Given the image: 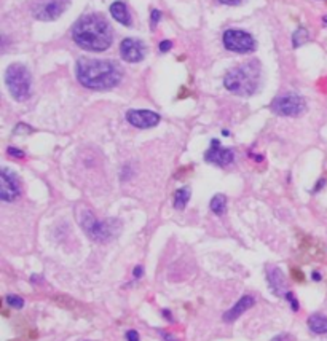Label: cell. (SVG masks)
<instances>
[{
  "instance_id": "cell-4",
  "label": "cell",
  "mask_w": 327,
  "mask_h": 341,
  "mask_svg": "<svg viewBox=\"0 0 327 341\" xmlns=\"http://www.w3.org/2000/svg\"><path fill=\"white\" fill-rule=\"evenodd\" d=\"M5 83L16 101L23 102L30 96L32 80H30V72L27 70L26 65L19 62L10 65L5 73Z\"/></svg>"
},
{
  "instance_id": "cell-15",
  "label": "cell",
  "mask_w": 327,
  "mask_h": 341,
  "mask_svg": "<svg viewBox=\"0 0 327 341\" xmlns=\"http://www.w3.org/2000/svg\"><path fill=\"white\" fill-rule=\"evenodd\" d=\"M111 15L114 16L115 21H118L120 24H123V26L133 24V19H131V15L123 2H114L111 5Z\"/></svg>"
},
{
  "instance_id": "cell-25",
  "label": "cell",
  "mask_w": 327,
  "mask_h": 341,
  "mask_svg": "<svg viewBox=\"0 0 327 341\" xmlns=\"http://www.w3.org/2000/svg\"><path fill=\"white\" fill-rule=\"evenodd\" d=\"M221 4L224 5H232V7H236V5H241L243 2H246V0H219Z\"/></svg>"
},
{
  "instance_id": "cell-21",
  "label": "cell",
  "mask_w": 327,
  "mask_h": 341,
  "mask_svg": "<svg viewBox=\"0 0 327 341\" xmlns=\"http://www.w3.org/2000/svg\"><path fill=\"white\" fill-rule=\"evenodd\" d=\"M160 18H161V13L158 12V10H154V12H152V16H150V24H152V29H154V27L158 24Z\"/></svg>"
},
{
  "instance_id": "cell-17",
  "label": "cell",
  "mask_w": 327,
  "mask_h": 341,
  "mask_svg": "<svg viewBox=\"0 0 327 341\" xmlns=\"http://www.w3.org/2000/svg\"><path fill=\"white\" fill-rule=\"evenodd\" d=\"M211 211L217 215H224L227 212V196L225 195H215L211 200Z\"/></svg>"
},
{
  "instance_id": "cell-11",
  "label": "cell",
  "mask_w": 327,
  "mask_h": 341,
  "mask_svg": "<svg viewBox=\"0 0 327 341\" xmlns=\"http://www.w3.org/2000/svg\"><path fill=\"white\" fill-rule=\"evenodd\" d=\"M204 160L208 163H212V164H217V166L224 168V166H228V164L233 163L235 151L230 148H224L221 145V142L214 139L211 142V147L204 153Z\"/></svg>"
},
{
  "instance_id": "cell-9",
  "label": "cell",
  "mask_w": 327,
  "mask_h": 341,
  "mask_svg": "<svg viewBox=\"0 0 327 341\" xmlns=\"http://www.w3.org/2000/svg\"><path fill=\"white\" fill-rule=\"evenodd\" d=\"M19 193L21 188L15 172L7 168H2V172H0V198H2V201L12 203L19 196Z\"/></svg>"
},
{
  "instance_id": "cell-28",
  "label": "cell",
  "mask_w": 327,
  "mask_h": 341,
  "mask_svg": "<svg viewBox=\"0 0 327 341\" xmlns=\"http://www.w3.org/2000/svg\"><path fill=\"white\" fill-rule=\"evenodd\" d=\"M271 341H287V336L286 335H281V336H276V338H273Z\"/></svg>"
},
{
  "instance_id": "cell-23",
  "label": "cell",
  "mask_w": 327,
  "mask_h": 341,
  "mask_svg": "<svg viewBox=\"0 0 327 341\" xmlns=\"http://www.w3.org/2000/svg\"><path fill=\"white\" fill-rule=\"evenodd\" d=\"M8 155L16 157V158H24V151H21V150H18L15 147H10L8 148Z\"/></svg>"
},
{
  "instance_id": "cell-6",
  "label": "cell",
  "mask_w": 327,
  "mask_h": 341,
  "mask_svg": "<svg viewBox=\"0 0 327 341\" xmlns=\"http://www.w3.org/2000/svg\"><path fill=\"white\" fill-rule=\"evenodd\" d=\"M305 108H307L305 99L296 93L282 94L276 97L273 104H271V110L282 117H299L305 112Z\"/></svg>"
},
{
  "instance_id": "cell-18",
  "label": "cell",
  "mask_w": 327,
  "mask_h": 341,
  "mask_svg": "<svg viewBox=\"0 0 327 341\" xmlns=\"http://www.w3.org/2000/svg\"><path fill=\"white\" fill-rule=\"evenodd\" d=\"M189 200H190V190L187 188V186L179 188L176 192V196H174V207L179 209V211H182V209L187 206Z\"/></svg>"
},
{
  "instance_id": "cell-30",
  "label": "cell",
  "mask_w": 327,
  "mask_h": 341,
  "mask_svg": "<svg viewBox=\"0 0 327 341\" xmlns=\"http://www.w3.org/2000/svg\"><path fill=\"white\" fill-rule=\"evenodd\" d=\"M324 24H327V16H324Z\"/></svg>"
},
{
  "instance_id": "cell-2",
  "label": "cell",
  "mask_w": 327,
  "mask_h": 341,
  "mask_svg": "<svg viewBox=\"0 0 327 341\" xmlns=\"http://www.w3.org/2000/svg\"><path fill=\"white\" fill-rule=\"evenodd\" d=\"M112 27L97 13L82 16L72 29V39L79 47L88 51H104L112 45Z\"/></svg>"
},
{
  "instance_id": "cell-24",
  "label": "cell",
  "mask_w": 327,
  "mask_h": 341,
  "mask_svg": "<svg viewBox=\"0 0 327 341\" xmlns=\"http://www.w3.org/2000/svg\"><path fill=\"white\" fill-rule=\"evenodd\" d=\"M172 48V43L169 42V40H163L161 43H160V51L161 53H166V51H169Z\"/></svg>"
},
{
  "instance_id": "cell-14",
  "label": "cell",
  "mask_w": 327,
  "mask_h": 341,
  "mask_svg": "<svg viewBox=\"0 0 327 341\" xmlns=\"http://www.w3.org/2000/svg\"><path fill=\"white\" fill-rule=\"evenodd\" d=\"M267 279H268V284H270L271 290H273L276 295L286 296V293L289 292L287 290V281H286L284 274H282V271L279 268H271L268 271Z\"/></svg>"
},
{
  "instance_id": "cell-10",
  "label": "cell",
  "mask_w": 327,
  "mask_h": 341,
  "mask_svg": "<svg viewBox=\"0 0 327 341\" xmlns=\"http://www.w3.org/2000/svg\"><path fill=\"white\" fill-rule=\"evenodd\" d=\"M126 122L129 125H133L134 128L139 129H149L154 128L160 123V115L157 112H152V110H139V108H133L126 112Z\"/></svg>"
},
{
  "instance_id": "cell-22",
  "label": "cell",
  "mask_w": 327,
  "mask_h": 341,
  "mask_svg": "<svg viewBox=\"0 0 327 341\" xmlns=\"http://www.w3.org/2000/svg\"><path fill=\"white\" fill-rule=\"evenodd\" d=\"M286 298L289 300L292 310H294V311H297V310H299V303H297V298H296V296H294L290 292H287V293H286Z\"/></svg>"
},
{
  "instance_id": "cell-1",
  "label": "cell",
  "mask_w": 327,
  "mask_h": 341,
  "mask_svg": "<svg viewBox=\"0 0 327 341\" xmlns=\"http://www.w3.org/2000/svg\"><path fill=\"white\" fill-rule=\"evenodd\" d=\"M79 82L94 91H105L115 88L122 80L123 72L120 65L107 59H88L82 58L75 67Z\"/></svg>"
},
{
  "instance_id": "cell-20",
  "label": "cell",
  "mask_w": 327,
  "mask_h": 341,
  "mask_svg": "<svg viewBox=\"0 0 327 341\" xmlns=\"http://www.w3.org/2000/svg\"><path fill=\"white\" fill-rule=\"evenodd\" d=\"M5 300H7V303L10 306L15 308V310H21V308L24 306V300L21 298V296H18V295H8Z\"/></svg>"
},
{
  "instance_id": "cell-29",
  "label": "cell",
  "mask_w": 327,
  "mask_h": 341,
  "mask_svg": "<svg viewBox=\"0 0 327 341\" xmlns=\"http://www.w3.org/2000/svg\"><path fill=\"white\" fill-rule=\"evenodd\" d=\"M313 279L314 281H321V274L319 273H313Z\"/></svg>"
},
{
  "instance_id": "cell-26",
  "label": "cell",
  "mask_w": 327,
  "mask_h": 341,
  "mask_svg": "<svg viewBox=\"0 0 327 341\" xmlns=\"http://www.w3.org/2000/svg\"><path fill=\"white\" fill-rule=\"evenodd\" d=\"M126 339L128 341H139V335L136 330H129V332L126 333Z\"/></svg>"
},
{
  "instance_id": "cell-5",
  "label": "cell",
  "mask_w": 327,
  "mask_h": 341,
  "mask_svg": "<svg viewBox=\"0 0 327 341\" xmlns=\"http://www.w3.org/2000/svg\"><path fill=\"white\" fill-rule=\"evenodd\" d=\"M112 223L114 222H99L90 211H83L80 214L82 228L93 241H96V243H105V241L114 238L115 228Z\"/></svg>"
},
{
  "instance_id": "cell-27",
  "label": "cell",
  "mask_w": 327,
  "mask_h": 341,
  "mask_svg": "<svg viewBox=\"0 0 327 341\" xmlns=\"http://www.w3.org/2000/svg\"><path fill=\"white\" fill-rule=\"evenodd\" d=\"M142 273H144V270H142V268H140V267H136V268H134V278H136V279H139L140 276H142Z\"/></svg>"
},
{
  "instance_id": "cell-8",
  "label": "cell",
  "mask_w": 327,
  "mask_h": 341,
  "mask_svg": "<svg viewBox=\"0 0 327 341\" xmlns=\"http://www.w3.org/2000/svg\"><path fill=\"white\" fill-rule=\"evenodd\" d=\"M69 2L70 0H37L32 7V13L35 19L54 21L65 12Z\"/></svg>"
},
{
  "instance_id": "cell-7",
  "label": "cell",
  "mask_w": 327,
  "mask_h": 341,
  "mask_svg": "<svg viewBox=\"0 0 327 341\" xmlns=\"http://www.w3.org/2000/svg\"><path fill=\"white\" fill-rule=\"evenodd\" d=\"M224 47L233 53H252L256 50L254 37L239 29H228L224 34Z\"/></svg>"
},
{
  "instance_id": "cell-16",
  "label": "cell",
  "mask_w": 327,
  "mask_h": 341,
  "mask_svg": "<svg viewBox=\"0 0 327 341\" xmlns=\"http://www.w3.org/2000/svg\"><path fill=\"white\" fill-rule=\"evenodd\" d=\"M308 327L313 333H325L327 332V317L324 314H313L308 319Z\"/></svg>"
},
{
  "instance_id": "cell-3",
  "label": "cell",
  "mask_w": 327,
  "mask_h": 341,
  "mask_svg": "<svg viewBox=\"0 0 327 341\" xmlns=\"http://www.w3.org/2000/svg\"><path fill=\"white\" fill-rule=\"evenodd\" d=\"M260 83V64L257 61L244 62L233 67L225 75L224 85L236 96H252Z\"/></svg>"
},
{
  "instance_id": "cell-13",
  "label": "cell",
  "mask_w": 327,
  "mask_h": 341,
  "mask_svg": "<svg viewBox=\"0 0 327 341\" xmlns=\"http://www.w3.org/2000/svg\"><path fill=\"white\" fill-rule=\"evenodd\" d=\"M256 305V300H254V296H250V295H244V296H241L238 301H236V305L232 308V310H228L225 314H224V321L225 322H233V321H236V319L241 316L244 311H247L249 308H252Z\"/></svg>"
},
{
  "instance_id": "cell-19",
  "label": "cell",
  "mask_w": 327,
  "mask_h": 341,
  "mask_svg": "<svg viewBox=\"0 0 327 341\" xmlns=\"http://www.w3.org/2000/svg\"><path fill=\"white\" fill-rule=\"evenodd\" d=\"M307 40H308V30L305 27H299L292 35V45L299 48L303 45V43H307Z\"/></svg>"
},
{
  "instance_id": "cell-12",
  "label": "cell",
  "mask_w": 327,
  "mask_h": 341,
  "mask_svg": "<svg viewBox=\"0 0 327 341\" xmlns=\"http://www.w3.org/2000/svg\"><path fill=\"white\" fill-rule=\"evenodd\" d=\"M146 45L140 40L136 39H125L120 45V54H122L123 61L126 62H139L146 56Z\"/></svg>"
}]
</instances>
